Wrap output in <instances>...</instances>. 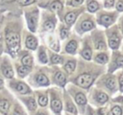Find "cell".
<instances>
[{"instance_id": "obj_1", "label": "cell", "mask_w": 123, "mask_h": 115, "mask_svg": "<svg viewBox=\"0 0 123 115\" xmlns=\"http://www.w3.org/2000/svg\"><path fill=\"white\" fill-rule=\"evenodd\" d=\"M5 39H6V44H7L8 50H10V52L12 55H14L20 46L19 34L17 32H15L13 29L7 28L6 32H5Z\"/></svg>"}, {"instance_id": "obj_2", "label": "cell", "mask_w": 123, "mask_h": 115, "mask_svg": "<svg viewBox=\"0 0 123 115\" xmlns=\"http://www.w3.org/2000/svg\"><path fill=\"white\" fill-rule=\"evenodd\" d=\"M107 35H108L109 46L112 50L118 49L119 45H120V41H121V36L118 32V29L116 27H112L111 29L107 31Z\"/></svg>"}, {"instance_id": "obj_3", "label": "cell", "mask_w": 123, "mask_h": 115, "mask_svg": "<svg viewBox=\"0 0 123 115\" xmlns=\"http://www.w3.org/2000/svg\"><path fill=\"white\" fill-rule=\"evenodd\" d=\"M25 16H26V21H27V25H28L29 30L31 32L35 33L37 31V22H38V11H37V9L34 8L30 11H26Z\"/></svg>"}, {"instance_id": "obj_4", "label": "cell", "mask_w": 123, "mask_h": 115, "mask_svg": "<svg viewBox=\"0 0 123 115\" xmlns=\"http://www.w3.org/2000/svg\"><path fill=\"white\" fill-rule=\"evenodd\" d=\"M93 81H94V77L91 73L88 72H84L83 74H80L75 80V83L78 86L85 89H87L92 84Z\"/></svg>"}, {"instance_id": "obj_5", "label": "cell", "mask_w": 123, "mask_h": 115, "mask_svg": "<svg viewBox=\"0 0 123 115\" xmlns=\"http://www.w3.org/2000/svg\"><path fill=\"white\" fill-rule=\"evenodd\" d=\"M92 41L94 48L98 51H105L107 49V42L105 35L101 31H95L92 34Z\"/></svg>"}, {"instance_id": "obj_6", "label": "cell", "mask_w": 123, "mask_h": 115, "mask_svg": "<svg viewBox=\"0 0 123 115\" xmlns=\"http://www.w3.org/2000/svg\"><path fill=\"white\" fill-rule=\"evenodd\" d=\"M10 85H11V87L12 89H14L19 94L27 95V94H31L32 93V90L30 88V86L27 83H25V82H23L21 80H12L10 82Z\"/></svg>"}, {"instance_id": "obj_7", "label": "cell", "mask_w": 123, "mask_h": 115, "mask_svg": "<svg viewBox=\"0 0 123 115\" xmlns=\"http://www.w3.org/2000/svg\"><path fill=\"white\" fill-rule=\"evenodd\" d=\"M115 19H116V13H114V12H111H111H103L99 15L98 22L102 26L108 28L109 26H111L114 22Z\"/></svg>"}, {"instance_id": "obj_8", "label": "cell", "mask_w": 123, "mask_h": 115, "mask_svg": "<svg viewBox=\"0 0 123 115\" xmlns=\"http://www.w3.org/2000/svg\"><path fill=\"white\" fill-rule=\"evenodd\" d=\"M51 109L56 114H60L62 109V103L61 99L58 97L57 93L55 91H51Z\"/></svg>"}, {"instance_id": "obj_9", "label": "cell", "mask_w": 123, "mask_h": 115, "mask_svg": "<svg viewBox=\"0 0 123 115\" xmlns=\"http://www.w3.org/2000/svg\"><path fill=\"white\" fill-rule=\"evenodd\" d=\"M1 72L3 74L4 77H6L7 79H12L13 78V69L10 63V60L8 58H4L2 63H1Z\"/></svg>"}, {"instance_id": "obj_10", "label": "cell", "mask_w": 123, "mask_h": 115, "mask_svg": "<svg viewBox=\"0 0 123 115\" xmlns=\"http://www.w3.org/2000/svg\"><path fill=\"white\" fill-rule=\"evenodd\" d=\"M94 28V23L90 18H85L78 24V31L79 33H84L90 31Z\"/></svg>"}, {"instance_id": "obj_11", "label": "cell", "mask_w": 123, "mask_h": 115, "mask_svg": "<svg viewBox=\"0 0 123 115\" xmlns=\"http://www.w3.org/2000/svg\"><path fill=\"white\" fill-rule=\"evenodd\" d=\"M123 66V56L119 53H114L113 54V58H112V61L111 63V66H110V69L109 71L110 72H112L113 70L119 68V67H122Z\"/></svg>"}, {"instance_id": "obj_12", "label": "cell", "mask_w": 123, "mask_h": 115, "mask_svg": "<svg viewBox=\"0 0 123 115\" xmlns=\"http://www.w3.org/2000/svg\"><path fill=\"white\" fill-rule=\"evenodd\" d=\"M55 25H56L55 17H53V16L50 17V15H46L44 17V21L42 24V29L44 31H48V32L53 31L55 28Z\"/></svg>"}, {"instance_id": "obj_13", "label": "cell", "mask_w": 123, "mask_h": 115, "mask_svg": "<svg viewBox=\"0 0 123 115\" xmlns=\"http://www.w3.org/2000/svg\"><path fill=\"white\" fill-rule=\"evenodd\" d=\"M34 80H35V82L40 86H46V85H49V83H50L47 76L44 73H40V72L37 73L34 76Z\"/></svg>"}, {"instance_id": "obj_14", "label": "cell", "mask_w": 123, "mask_h": 115, "mask_svg": "<svg viewBox=\"0 0 123 115\" xmlns=\"http://www.w3.org/2000/svg\"><path fill=\"white\" fill-rule=\"evenodd\" d=\"M74 99H75L76 104H77L80 107H82V108H84V107L86 105V104H87L86 97L85 94H84L83 92H81V91H77V92L74 93Z\"/></svg>"}, {"instance_id": "obj_15", "label": "cell", "mask_w": 123, "mask_h": 115, "mask_svg": "<svg viewBox=\"0 0 123 115\" xmlns=\"http://www.w3.org/2000/svg\"><path fill=\"white\" fill-rule=\"evenodd\" d=\"M79 13H80V10H78V11H71V12H68L65 14V16H64V21H65L66 25L71 26V25L76 21V19H77Z\"/></svg>"}, {"instance_id": "obj_16", "label": "cell", "mask_w": 123, "mask_h": 115, "mask_svg": "<svg viewBox=\"0 0 123 115\" xmlns=\"http://www.w3.org/2000/svg\"><path fill=\"white\" fill-rule=\"evenodd\" d=\"M53 79H54L55 82L60 86H64V84L66 83V77L63 74V72H62L61 70H57L55 72Z\"/></svg>"}, {"instance_id": "obj_17", "label": "cell", "mask_w": 123, "mask_h": 115, "mask_svg": "<svg viewBox=\"0 0 123 115\" xmlns=\"http://www.w3.org/2000/svg\"><path fill=\"white\" fill-rule=\"evenodd\" d=\"M11 110V102L7 98L0 99V112L3 115H8Z\"/></svg>"}, {"instance_id": "obj_18", "label": "cell", "mask_w": 123, "mask_h": 115, "mask_svg": "<svg viewBox=\"0 0 123 115\" xmlns=\"http://www.w3.org/2000/svg\"><path fill=\"white\" fill-rule=\"evenodd\" d=\"M25 45L30 50H36L37 47V39L32 34H28L25 38Z\"/></svg>"}, {"instance_id": "obj_19", "label": "cell", "mask_w": 123, "mask_h": 115, "mask_svg": "<svg viewBox=\"0 0 123 115\" xmlns=\"http://www.w3.org/2000/svg\"><path fill=\"white\" fill-rule=\"evenodd\" d=\"M109 100V96L103 92V91H95L94 92V101L98 104H104L108 102Z\"/></svg>"}, {"instance_id": "obj_20", "label": "cell", "mask_w": 123, "mask_h": 115, "mask_svg": "<svg viewBox=\"0 0 123 115\" xmlns=\"http://www.w3.org/2000/svg\"><path fill=\"white\" fill-rule=\"evenodd\" d=\"M21 100L30 111H35L37 109V102H36V99L34 97L29 96V97H26V98H22Z\"/></svg>"}, {"instance_id": "obj_21", "label": "cell", "mask_w": 123, "mask_h": 115, "mask_svg": "<svg viewBox=\"0 0 123 115\" xmlns=\"http://www.w3.org/2000/svg\"><path fill=\"white\" fill-rule=\"evenodd\" d=\"M105 85L106 87L111 91V92H114L117 89V83L115 80V78L113 76H111L109 78L106 79L105 80Z\"/></svg>"}, {"instance_id": "obj_22", "label": "cell", "mask_w": 123, "mask_h": 115, "mask_svg": "<svg viewBox=\"0 0 123 115\" xmlns=\"http://www.w3.org/2000/svg\"><path fill=\"white\" fill-rule=\"evenodd\" d=\"M77 49H78V42L75 39H70L64 48L65 52L68 54H75Z\"/></svg>"}, {"instance_id": "obj_23", "label": "cell", "mask_w": 123, "mask_h": 115, "mask_svg": "<svg viewBox=\"0 0 123 115\" xmlns=\"http://www.w3.org/2000/svg\"><path fill=\"white\" fill-rule=\"evenodd\" d=\"M63 69H64V71H65L66 74L71 75L75 71V69H76V60H74V59L67 60L63 64Z\"/></svg>"}, {"instance_id": "obj_24", "label": "cell", "mask_w": 123, "mask_h": 115, "mask_svg": "<svg viewBox=\"0 0 123 115\" xmlns=\"http://www.w3.org/2000/svg\"><path fill=\"white\" fill-rule=\"evenodd\" d=\"M64 99H65V109L67 112L71 113V114H74L76 115L77 114V108L75 106V104H73V102L66 96H64Z\"/></svg>"}, {"instance_id": "obj_25", "label": "cell", "mask_w": 123, "mask_h": 115, "mask_svg": "<svg viewBox=\"0 0 123 115\" xmlns=\"http://www.w3.org/2000/svg\"><path fill=\"white\" fill-rule=\"evenodd\" d=\"M94 60L97 62V63H100V64H105L109 61V56L107 53H104V52H100L98 54L95 55L94 57Z\"/></svg>"}, {"instance_id": "obj_26", "label": "cell", "mask_w": 123, "mask_h": 115, "mask_svg": "<svg viewBox=\"0 0 123 115\" xmlns=\"http://www.w3.org/2000/svg\"><path fill=\"white\" fill-rule=\"evenodd\" d=\"M37 58H38V60L43 64H46L48 62V57H47L46 50L44 47H42V46L39 47L38 52H37Z\"/></svg>"}, {"instance_id": "obj_27", "label": "cell", "mask_w": 123, "mask_h": 115, "mask_svg": "<svg viewBox=\"0 0 123 115\" xmlns=\"http://www.w3.org/2000/svg\"><path fill=\"white\" fill-rule=\"evenodd\" d=\"M16 72L20 78H24L31 72V68L28 66H25V65H17L16 66Z\"/></svg>"}, {"instance_id": "obj_28", "label": "cell", "mask_w": 123, "mask_h": 115, "mask_svg": "<svg viewBox=\"0 0 123 115\" xmlns=\"http://www.w3.org/2000/svg\"><path fill=\"white\" fill-rule=\"evenodd\" d=\"M33 58L30 54H24L21 58V63L22 65H25V66H28L30 68H32L33 66Z\"/></svg>"}, {"instance_id": "obj_29", "label": "cell", "mask_w": 123, "mask_h": 115, "mask_svg": "<svg viewBox=\"0 0 123 115\" xmlns=\"http://www.w3.org/2000/svg\"><path fill=\"white\" fill-rule=\"evenodd\" d=\"M82 57L86 59V60H90L91 59V57H92V51H91V48L89 45H85V47L83 48L82 50Z\"/></svg>"}, {"instance_id": "obj_30", "label": "cell", "mask_w": 123, "mask_h": 115, "mask_svg": "<svg viewBox=\"0 0 123 115\" xmlns=\"http://www.w3.org/2000/svg\"><path fill=\"white\" fill-rule=\"evenodd\" d=\"M48 9L52 12H61L62 10V3L60 0H55L49 5Z\"/></svg>"}, {"instance_id": "obj_31", "label": "cell", "mask_w": 123, "mask_h": 115, "mask_svg": "<svg viewBox=\"0 0 123 115\" xmlns=\"http://www.w3.org/2000/svg\"><path fill=\"white\" fill-rule=\"evenodd\" d=\"M87 11L89 12H96L98 10H99V8H100V5H99V3L97 2V1H95V0H90L88 3H87Z\"/></svg>"}, {"instance_id": "obj_32", "label": "cell", "mask_w": 123, "mask_h": 115, "mask_svg": "<svg viewBox=\"0 0 123 115\" xmlns=\"http://www.w3.org/2000/svg\"><path fill=\"white\" fill-rule=\"evenodd\" d=\"M50 60H51V63H53V64H62L63 63L62 57L59 56L58 54H54V53L50 54Z\"/></svg>"}, {"instance_id": "obj_33", "label": "cell", "mask_w": 123, "mask_h": 115, "mask_svg": "<svg viewBox=\"0 0 123 115\" xmlns=\"http://www.w3.org/2000/svg\"><path fill=\"white\" fill-rule=\"evenodd\" d=\"M122 114H123L122 107L119 105H113L107 115H122Z\"/></svg>"}, {"instance_id": "obj_34", "label": "cell", "mask_w": 123, "mask_h": 115, "mask_svg": "<svg viewBox=\"0 0 123 115\" xmlns=\"http://www.w3.org/2000/svg\"><path fill=\"white\" fill-rule=\"evenodd\" d=\"M38 104L42 107L48 104V96L46 94H42V93L38 94Z\"/></svg>"}, {"instance_id": "obj_35", "label": "cell", "mask_w": 123, "mask_h": 115, "mask_svg": "<svg viewBox=\"0 0 123 115\" xmlns=\"http://www.w3.org/2000/svg\"><path fill=\"white\" fill-rule=\"evenodd\" d=\"M49 46H50V48L52 49V50H54V51H60V45H59V42L57 41V39L55 38V37H53V36H50V38H49Z\"/></svg>"}, {"instance_id": "obj_36", "label": "cell", "mask_w": 123, "mask_h": 115, "mask_svg": "<svg viewBox=\"0 0 123 115\" xmlns=\"http://www.w3.org/2000/svg\"><path fill=\"white\" fill-rule=\"evenodd\" d=\"M10 115H26V113L24 112V110L21 108L20 105L16 104V105L14 106V108L12 109V112Z\"/></svg>"}, {"instance_id": "obj_37", "label": "cell", "mask_w": 123, "mask_h": 115, "mask_svg": "<svg viewBox=\"0 0 123 115\" xmlns=\"http://www.w3.org/2000/svg\"><path fill=\"white\" fill-rule=\"evenodd\" d=\"M69 34V31L66 27L64 26H61L60 28V35H61V38L62 39H65Z\"/></svg>"}, {"instance_id": "obj_38", "label": "cell", "mask_w": 123, "mask_h": 115, "mask_svg": "<svg viewBox=\"0 0 123 115\" xmlns=\"http://www.w3.org/2000/svg\"><path fill=\"white\" fill-rule=\"evenodd\" d=\"M36 0H17V3L20 6H29L32 3H34Z\"/></svg>"}, {"instance_id": "obj_39", "label": "cell", "mask_w": 123, "mask_h": 115, "mask_svg": "<svg viewBox=\"0 0 123 115\" xmlns=\"http://www.w3.org/2000/svg\"><path fill=\"white\" fill-rule=\"evenodd\" d=\"M83 2H84V0H70V1L68 2V5L73 6V7H77V6L82 5Z\"/></svg>"}, {"instance_id": "obj_40", "label": "cell", "mask_w": 123, "mask_h": 115, "mask_svg": "<svg viewBox=\"0 0 123 115\" xmlns=\"http://www.w3.org/2000/svg\"><path fill=\"white\" fill-rule=\"evenodd\" d=\"M114 5V0H106L104 3V6L106 9H111Z\"/></svg>"}, {"instance_id": "obj_41", "label": "cell", "mask_w": 123, "mask_h": 115, "mask_svg": "<svg viewBox=\"0 0 123 115\" xmlns=\"http://www.w3.org/2000/svg\"><path fill=\"white\" fill-rule=\"evenodd\" d=\"M115 7H116V10L118 12H123V1L122 0H118L117 3L115 4Z\"/></svg>"}, {"instance_id": "obj_42", "label": "cell", "mask_w": 123, "mask_h": 115, "mask_svg": "<svg viewBox=\"0 0 123 115\" xmlns=\"http://www.w3.org/2000/svg\"><path fill=\"white\" fill-rule=\"evenodd\" d=\"M118 82H119V87H120V90L123 91V72L119 75V78H118Z\"/></svg>"}, {"instance_id": "obj_43", "label": "cell", "mask_w": 123, "mask_h": 115, "mask_svg": "<svg viewBox=\"0 0 123 115\" xmlns=\"http://www.w3.org/2000/svg\"><path fill=\"white\" fill-rule=\"evenodd\" d=\"M88 115H97V113L91 107H88Z\"/></svg>"}, {"instance_id": "obj_44", "label": "cell", "mask_w": 123, "mask_h": 115, "mask_svg": "<svg viewBox=\"0 0 123 115\" xmlns=\"http://www.w3.org/2000/svg\"><path fill=\"white\" fill-rule=\"evenodd\" d=\"M3 86H4V80L0 78V89H2V88H3Z\"/></svg>"}, {"instance_id": "obj_45", "label": "cell", "mask_w": 123, "mask_h": 115, "mask_svg": "<svg viewBox=\"0 0 123 115\" xmlns=\"http://www.w3.org/2000/svg\"><path fill=\"white\" fill-rule=\"evenodd\" d=\"M37 115H47V113L45 111H40V112H37Z\"/></svg>"}, {"instance_id": "obj_46", "label": "cell", "mask_w": 123, "mask_h": 115, "mask_svg": "<svg viewBox=\"0 0 123 115\" xmlns=\"http://www.w3.org/2000/svg\"><path fill=\"white\" fill-rule=\"evenodd\" d=\"M120 28H121V31H122V34H123V18H122L121 23H120Z\"/></svg>"}, {"instance_id": "obj_47", "label": "cell", "mask_w": 123, "mask_h": 115, "mask_svg": "<svg viewBox=\"0 0 123 115\" xmlns=\"http://www.w3.org/2000/svg\"><path fill=\"white\" fill-rule=\"evenodd\" d=\"M122 104H123V101H122Z\"/></svg>"}]
</instances>
